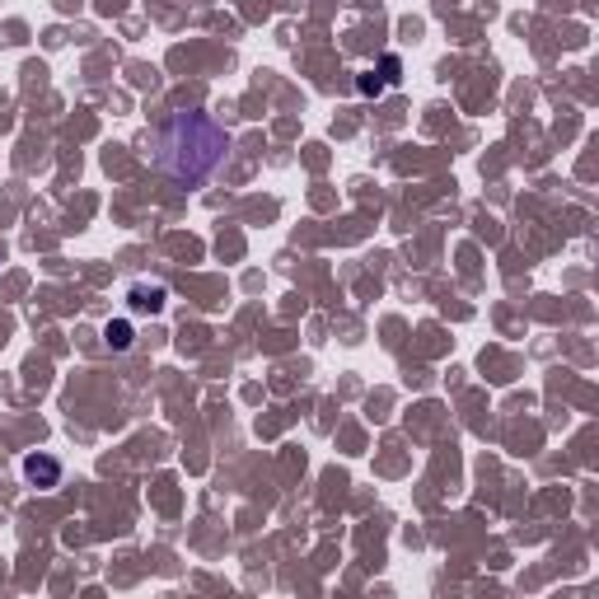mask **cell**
Listing matches in <instances>:
<instances>
[{
    "mask_svg": "<svg viewBox=\"0 0 599 599\" xmlns=\"http://www.w3.org/2000/svg\"><path fill=\"white\" fill-rule=\"evenodd\" d=\"M131 309H137V315H160L164 286H131Z\"/></svg>",
    "mask_w": 599,
    "mask_h": 599,
    "instance_id": "obj_3",
    "label": "cell"
},
{
    "mask_svg": "<svg viewBox=\"0 0 599 599\" xmlns=\"http://www.w3.org/2000/svg\"><path fill=\"white\" fill-rule=\"evenodd\" d=\"M24 478H29L33 487H42V492H52V487L61 482V459H52V455H29V459H24Z\"/></svg>",
    "mask_w": 599,
    "mask_h": 599,
    "instance_id": "obj_2",
    "label": "cell"
},
{
    "mask_svg": "<svg viewBox=\"0 0 599 599\" xmlns=\"http://www.w3.org/2000/svg\"><path fill=\"white\" fill-rule=\"evenodd\" d=\"M226 154H230L226 127L207 113H192V108L169 113L160 137H154V169H160L173 188H202L211 173L226 164Z\"/></svg>",
    "mask_w": 599,
    "mask_h": 599,
    "instance_id": "obj_1",
    "label": "cell"
},
{
    "mask_svg": "<svg viewBox=\"0 0 599 599\" xmlns=\"http://www.w3.org/2000/svg\"><path fill=\"white\" fill-rule=\"evenodd\" d=\"M103 342L113 347V351H127L131 347V328L127 323H108V332H103Z\"/></svg>",
    "mask_w": 599,
    "mask_h": 599,
    "instance_id": "obj_4",
    "label": "cell"
}]
</instances>
